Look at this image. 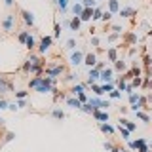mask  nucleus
I'll list each match as a JSON object with an SVG mask.
<instances>
[{
	"label": "nucleus",
	"mask_w": 152,
	"mask_h": 152,
	"mask_svg": "<svg viewBox=\"0 0 152 152\" xmlns=\"http://www.w3.org/2000/svg\"><path fill=\"white\" fill-rule=\"evenodd\" d=\"M40 69V59L38 57H29L25 63V70H31V72H38Z\"/></svg>",
	"instance_id": "nucleus-1"
},
{
	"label": "nucleus",
	"mask_w": 152,
	"mask_h": 152,
	"mask_svg": "<svg viewBox=\"0 0 152 152\" xmlns=\"http://www.w3.org/2000/svg\"><path fill=\"white\" fill-rule=\"evenodd\" d=\"M87 103H89V105L93 107V112H95V110H99V109H107V107H110L109 103L101 101V99H89V101H87Z\"/></svg>",
	"instance_id": "nucleus-2"
},
{
	"label": "nucleus",
	"mask_w": 152,
	"mask_h": 152,
	"mask_svg": "<svg viewBox=\"0 0 152 152\" xmlns=\"http://www.w3.org/2000/svg\"><path fill=\"white\" fill-rule=\"evenodd\" d=\"M13 21H15V15H6V19H4V23H2V27H4V31L6 33H10L11 29H13Z\"/></svg>",
	"instance_id": "nucleus-3"
},
{
	"label": "nucleus",
	"mask_w": 152,
	"mask_h": 152,
	"mask_svg": "<svg viewBox=\"0 0 152 152\" xmlns=\"http://www.w3.org/2000/svg\"><path fill=\"white\" fill-rule=\"evenodd\" d=\"M51 42H53V38H51V36H44L42 40H40V51H42V53H46V51L50 50Z\"/></svg>",
	"instance_id": "nucleus-4"
},
{
	"label": "nucleus",
	"mask_w": 152,
	"mask_h": 152,
	"mask_svg": "<svg viewBox=\"0 0 152 152\" xmlns=\"http://www.w3.org/2000/svg\"><path fill=\"white\" fill-rule=\"evenodd\" d=\"M21 15H23V21H25V23H27V25H29V27H33V25H34V15L31 13V11L23 10V11H21Z\"/></svg>",
	"instance_id": "nucleus-5"
},
{
	"label": "nucleus",
	"mask_w": 152,
	"mask_h": 152,
	"mask_svg": "<svg viewBox=\"0 0 152 152\" xmlns=\"http://www.w3.org/2000/svg\"><path fill=\"white\" fill-rule=\"evenodd\" d=\"M84 63H86L87 67H95L97 65V57H95L93 53H87L86 57H84Z\"/></svg>",
	"instance_id": "nucleus-6"
},
{
	"label": "nucleus",
	"mask_w": 152,
	"mask_h": 152,
	"mask_svg": "<svg viewBox=\"0 0 152 152\" xmlns=\"http://www.w3.org/2000/svg\"><path fill=\"white\" fill-rule=\"evenodd\" d=\"M46 72H48V76L55 78L57 74H61V72H63V67H50V69H46Z\"/></svg>",
	"instance_id": "nucleus-7"
},
{
	"label": "nucleus",
	"mask_w": 152,
	"mask_h": 152,
	"mask_svg": "<svg viewBox=\"0 0 152 152\" xmlns=\"http://www.w3.org/2000/svg\"><path fill=\"white\" fill-rule=\"evenodd\" d=\"M93 116L99 120L101 124H105V122H109V112H101V110H95Z\"/></svg>",
	"instance_id": "nucleus-8"
},
{
	"label": "nucleus",
	"mask_w": 152,
	"mask_h": 152,
	"mask_svg": "<svg viewBox=\"0 0 152 152\" xmlns=\"http://www.w3.org/2000/svg\"><path fill=\"white\" fill-rule=\"evenodd\" d=\"M82 59H84V55L80 53V51H74V53L70 55V63H72V65H80Z\"/></svg>",
	"instance_id": "nucleus-9"
},
{
	"label": "nucleus",
	"mask_w": 152,
	"mask_h": 152,
	"mask_svg": "<svg viewBox=\"0 0 152 152\" xmlns=\"http://www.w3.org/2000/svg\"><path fill=\"white\" fill-rule=\"evenodd\" d=\"M97 78H101V70H97V69H89V80H87V82L93 84Z\"/></svg>",
	"instance_id": "nucleus-10"
},
{
	"label": "nucleus",
	"mask_w": 152,
	"mask_h": 152,
	"mask_svg": "<svg viewBox=\"0 0 152 152\" xmlns=\"http://www.w3.org/2000/svg\"><path fill=\"white\" fill-rule=\"evenodd\" d=\"M91 17H93V10H91V8H86V10H84V13L80 15V21H89Z\"/></svg>",
	"instance_id": "nucleus-11"
},
{
	"label": "nucleus",
	"mask_w": 152,
	"mask_h": 152,
	"mask_svg": "<svg viewBox=\"0 0 152 152\" xmlns=\"http://www.w3.org/2000/svg\"><path fill=\"white\" fill-rule=\"evenodd\" d=\"M120 126H124L126 129H129V131L135 129V124H131L129 120H126V118H120Z\"/></svg>",
	"instance_id": "nucleus-12"
},
{
	"label": "nucleus",
	"mask_w": 152,
	"mask_h": 152,
	"mask_svg": "<svg viewBox=\"0 0 152 152\" xmlns=\"http://www.w3.org/2000/svg\"><path fill=\"white\" fill-rule=\"evenodd\" d=\"M120 15L122 17H131V15H135V10L133 8H124V10H120Z\"/></svg>",
	"instance_id": "nucleus-13"
},
{
	"label": "nucleus",
	"mask_w": 152,
	"mask_h": 152,
	"mask_svg": "<svg viewBox=\"0 0 152 152\" xmlns=\"http://www.w3.org/2000/svg\"><path fill=\"white\" fill-rule=\"evenodd\" d=\"M84 10H86V8H84L82 4H74V6H72V11H74V15H76V17H80V15L84 13Z\"/></svg>",
	"instance_id": "nucleus-14"
},
{
	"label": "nucleus",
	"mask_w": 152,
	"mask_h": 152,
	"mask_svg": "<svg viewBox=\"0 0 152 152\" xmlns=\"http://www.w3.org/2000/svg\"><path fill=\"white\" fill-rule=\"evenodd\" d=\"M101 131H103V133H107V135H112L114 133V127L109 126V124H101Z\"/></svg>",
	"instance_id": "nucleus-15"
},
{
	"label": "nucleus",
	"mask_w": 152,
	"mask_h": 152,
	"mask_svg": "<svg viewBox=\"0 0 152 152\" xmlns=\"http://www.w3.org/2000/svg\"><path fill=\"white\" fill-rule=\"evenodd\" d=\"M101 78H103V80H107V82H110V80H112V70H110V69L103 70V72H101Z\"/></svg>",
	"instance_id": "nucleus-16"
},
{
	"label": "nucleus",
	"mask_w": 152,
	"mask_h": 152,
	"mask_svg": "<svg viewBox=\"0 0 152 152\" xmlns=\"http://www.w3.org/2000/svg\"><path fill=\"white\" fill-rule=\"evenodd\" d=\"M109 8H110V13H116L118 11V0H109Z\"/></svg>",
	"instance_id": "nucleus-17"
},
{
	"label": "nucleus",
	"mask_w": 152,
	"mask_h": 152,
	"mask_svg": "<svg viewBox=\"0 0 152 152\" xmlns=\"http://www.w3.org/2000/svg\"><path fill=\"white\" fill-rule=\"evenodd\" d=\"M69 25H70V29H72V31H78L80 29V17H74Z\"/></svg>",
	"instance_id": "nucleus-18"
},
{
	"label": "nucleus",
	"mask_w": 152,
	"mask_h": 152,
	"mask_svg": "<svg viewBox=\"0 0 152 152\" xmlns=\"http://www.w3.org/2000/svg\"><path fill=\"white\" fill-rule=\"evenodd\" d=\"M107 53H109V59H110V61H118V55H116V50H114V48H109V51H107Z\"/></svg>",
	"instance_id": "nucleus-19"
},
{
	"label": "nucleus",
	"mask_w": 152,
	"mask_h": 152,
	"mask_svg": "<svg viewBox=\"0 0 152 152\" xmlns=\"http://www.w3.org/2000/svg\"><path fill=\"white\" fill-rule=\"evenodd\" d=\"M118 129H120V133H122V137L126 139V141H129V129H126V127H124V126H120Z\"/></svg>",
	"instance_id": "nucleus-20"
},
{
	"label": "nucleus",
	"mask_w": 152,
	"mask_h": 152,
	"mask_svg": "<svg viewBox=\"0 0 152 152\" xmlns=\"http://www.w3.org/2000/svg\"><path fill=\"white\" fill-rule=\"evenodd\" d=\"M69 105L74 107V109H82V103H80L78 99H69Z\"/></svg>",
	"instance_id": "nucleus-21"
},
{
	"label": "nucleus",
	"mask_w": 152,
	"mask_h": 152,
	"mask_svg": "<svg viewBox=\"0 0 152 152\" xmlns=\"http://www.w3.org/2000/svg\"><path fill=\"white\" fill-rule=\"evenodd\" d=\"M25 46L29 48V50H33V48L36 46V42H34V38H33V36H29V38H27V42H25Z\"/></svg>",
	"instance_id": "nucleus-22"
},
{
	"label": "nucleus",
	"mask_w": 152,
	"mask_h": 152,
	"mask_svg": "<svg viewBox=\"0 0 152 152\" xmlns=\"http://www.w3.org/2000/svg\"><path fill=\"white\" fill-rule=\"evenodd\" d=\"M72 93H74V95H80V93H84V86H82V84L74 86V87H72Z\"/></svg>",
	"instance_id": "nucleus-23"
},
{
	"label": "nucleus",
	"mask_w": 152,
	"mask_h": 152,
	"mask_svg": "<svg viewBox=\"0 0 152 152\" xmlns=\"http://www.w3.org/2000/svg\"><path fill=\"white\" fill-rule=\"evenodd\" d=\"M57 6L61 8V11H65L67 6H69V0H57Z\"/></svg>",
	"instance_id": "nucleus-24"
},
{
	"label": "nucleus",
	"mask_w": 152,
	"mask_h": 152,
	"mask_svg": "<svg viewBox=\"0 0 152 152\" xmlns=\"http://www.w3.org/2000/svg\"><path fill=\"white\" fill-rule=\"evenodd\" d=\"M29 36H31V34H29V31H23V33L19 34V40H21V42L25 44V42H27V38H29Z\"/></svg>",
	"instance_id": "nucleus-25"
},
{
	"label": "nucleus",
	"mask_w": 152,
	"mask_h": 152,
	"mask_svg": "<svg viewBox=\"0 0 152 152\" xmlns=\"http://www.w3.org/2000/svg\"><path fill=\"white\" fill-rule=\"evenodd\" d=\"M139 99H141V97H139L137 93H131V95H129V101H131V105H137V103H139Z\"/></svg>",
	"instance_id": "nucleus-26"
},
{
	"label": "nucleus",
	"mask_w": 152,
	"mask_h": 152,
	"mask_svg": "<svg viewBox=\"0 0 152 152\" xmlns=\"http://www.w3.org/2000/svg\"><path fill=\"white\" fill-rule=\"evenodd\" d=\"M40 80H42V76H36V78H33V80H31V87H34V89H36V86L40 84Z\"/></svg>",
	"instance_id": "nucleus-27"
},
{
	"label": "nucleus",
	"mask_w": 152,
	"mask_h": 152,
	"mask_svg": "<svg viewBox=\"0 0 152 152\" xmlns=\"http://www.w3.org/2000/svg\"><path fill=\"white\" fill-rule=\"evenodd\" d=\"M101 89H103V93H109V91H114V89H112V84H105V86H101Z\"/></svg>",
	"instance_id": "nucleus-28"
},
{
	"label": "nucleus",
	"mask_w": 152,
	"mask_h": 152,
	"mask_svg": "<svg viewBox=\"0 0 152 152\" xmlns=\"http://www.w3.org/2000/svg\"><path fill=\"white\" fill-rule=\"evenodd\" d=\"M116 69H118V70H124V69H126V63H124L122 59H118V61H116Z\"/></svg>",
	"instance_id": "nucleus-29"
},
{
	"label": "nucleus",
	"mask_w": 152,
	"mask_h": 152,
	"mask_svg": "<svg viewBox=\"0 0 152 152\" xmlns=\"http://www.w3.org/2000/svg\"><path fill=\"white\" fill-rule=\"evenodd\" d=\"M93 19H103V11L101 10H93Z\"/></svg>",
	"instance_id": "nucleus-30"
},
{
	"label": "nucleus",
	"mask_w": 152,
	"mask_h": 152,
	"mask_svg": "<svg viewBox=\"0 0 152 152\" xmlns=\"http://www.w3.org/2000/svg\"><path fill=\"white\" fill-rule=\"evenodd\" d=\"M93 4H95V0H84V2H82V6H84V8H91Z\"/></svg>",
	"instance_id": "nucleus-31"
},
{
	"label": "nucleus",
	"mask_w": 152,
	"mask_h": 152,
	"mask_svg": "<svg viewBox=\"0 0 152 152\" xmlns=\"http://www.w3.org/2000/svg\"><path fill=\"white\" fill-rule=\"evenodd\" d=\"M135 114H137V116H139V118H141V120H143V122H148V116H146L145 112H141V110H139V112H135Z\"/></svg>",
	"instance_id": "nucleus-32"
},
{
	"label": "nucleus",
	"mask_w": 152,
	"mask_h": 152,
	"mask_svg": "<svg viewBox=\"0 0 152 152\" xmlns=\"http://www.w3.org/2000/svg\"><path fill=\"white\" fill-rule=\"evenodd\" d=\"M141 84H143V80L137 76V78H133V84H131V87H137V86H141Z\"/></svg>",
	"instance_id": "nucleus-33"
},
{
	"label": "nucleus",
	"mask_w": 152,
	"mask_h": 152,
	"mask_svg": "<svg viewBox=\"0 0 152 152\" xmlns=\"http://www.w3.org/2000/svg\"><path fill=\"white\" fill-rule=\"evenodd\" d=\"M53 116H55V118H59V120H61V118H65V114H63V110H57V109L53 110Z\"/></svg>",
	"instance_id": "nucleus-34"
},
{
	"label": "nucleus",
	"mask_w": 152,
	"mask_h": 152,
	"mask_svg": "<svg viewBox=\"0 0 152 152\" xmlns=\"http://www.w3.org/2000/svg\"><path fill=\"white\" fill-rule=\"evenodd\" d=\"M78 101L82 103V105H84V103H87V97H86V93H80V95H78Z\"/></svg>",
	"instance_id": "nucleus-35"
},
{
	"label": "nucleus",
	"mask_w": 152,
	"mask_h": 152,
	"mask_svg": "<svg viewBox=\"0 0 152 152\" xmlns=\"http://www.w3.org/2000/svg\"><path fill=\"white\" fill-rule=\"evenodd\" d=\"M93 91H95V95H103V89H101V86H93Z\"/></svg>",
	"instance_id": "nucleus-36"
},
{
	"label": "nucleus",
	"mask_w": 152,
	"mask_h": 152,
	"mask_svg": "<svg viewBox=\"0 0 152 152\" xmlns=\"http://www.w3.org/2000/svg\"><path fill=\"white\" fill-rule=\"evenodd\" d=\"M110 17H112V13H110V11H105V13H103V21H109Z\"/></svg>",
	"instance_id": "nucleus-37"
},
{
	"label": "nucleus",
	"mask_w": 152,
	"mask_h": 152,
	"mask_svg": "<svg viewBox=\"0 0 152 152\" xmlns=\"http://www.w3.org/2000/svg\"><path fill=\"white\" fill-rule=\"evenodd\" d=\"M15 97H19V99H25V97H27V91H17V93H15Z\"/></svg>",
	"instance_id": "nucleus-38"
},
{
	"label": "nucleus",
	"mask_w": 152,
	"mask_h": 152,
	"mask_svg": "<svg viewBox=\"0 0 152 152\" xmlns=\"http://www.w3.org/2000/svg\"><path fill=\"white\" fill-rule=\"evenodd\" d=\"M61 34V27H59V23H55V38Z\"/></svg>",
	"instance_id": "nucleus-39"
},
{
	"label": "nucleus",
	"mask_w": 152,
	"mask_h": 152,
	"mask_svg": "<svg viewBox=\"0 0 152 152\" xmlns=\"http://www.w3.org/2000/svg\"><path fill=\"white\" fill-rule=\"evenodd\" d=\"M74 46H76V44H74V40H72V38H70V40H69V42H67V48H70V50H74Z\"/></svg>",
	"instance_id": "nucleus-40"
},
{
	"label": "nucleus",
	"mask_w": 152,
	"mask_h": 152,
	"mask_svg": "<svg viewBox=\"0 0 152 152\" xmlns=\"http://www.w3.org/2000/svg\"><path fill=\"white\" fill-rule=\"evenodd\" d=\"M110 97H112V99H118V97H120V91H110Z\"/></svg>",
	"instance_id": "nucleus-41"
},
{
	"label": "nucleus",
	"mask_w": 152,
	"mask_h": 152,
	"mask_svg": "<svg viewBox=\"0 0 152 152\" xmlns=\"http://www.w3.org/2000/svg\"><path fill=\"white\" fill-rule=\"evenodd\" d=\"M0 109H10V105L6 101H0Z\"/></svg>",
	"instance_id": "nucleus-42"
},
{
	"label": "nucleus",
	"mask_w": 152,
	"mask_h": 152,
	"mask_svg": "<svg viewBox=\"0 0 152 152\" xmlns=\"http://www.w3.org/2000/svg\"><path fill=\"white\" fill-rule=\"evenodd\" d=\"M105 148H107V150H112V148H114V146H112V145H110V143H105Z\"/></svg>",
	"instance_id": "nucleus-43"
},
{
	"label": "nucleus",
	"mask_w": 152,
	"mask_h": 152,
	"mask_svg": "<svg viewBox=\"0 0 152 152\" xmlns=\"http://www.w3.org/2000/svg\"><path fill=\"white\" fill-rule=\"evenodd\" d=\"M112 152H122V150H120L118 146H114V148H112Z\"/></svg>",
	"instance_id": "nucleus-44"
},
{
	"label": "nucleus",
	"mask_w": 152,
	"mask_h": 152,
	"mask_svg": "<svg viewBox=\"0 0 152 152\" xmlns=\"http://www.w3.org/2000/svg\"><path fill=\"white\" fill-rule=\"evenodd\" d=\"M6 4H8V6H11V4H13V0H6Z\"/></svg>",
	"instance_id": "nucleus-45"
},
{
	"label": "nucleus",
	"mask_w": 152,
	"mask_h": 152,
	"mask_svg": "<svg viewBox=\"0 0 152 152\" xmlns=\"http://www.w3.org/2000/svg\"><path fill=\"white\" fill-rule=\"evenodd\" d=\"M122 152H126V150H122Z\"/></svg>",
	"instance_id": "nucleus-46"
},
{
	"label": "nucleus",
	"mask_w": 152,
	"mask_h": 152,
	"mask_svg": "<svg viewBox=\"0 0 152 152\" xmlns=\"http://www.w3.org/2000/svg\"><path fill=\"white\" fill-rule=\"evenodd\" d=\"M148 152H150V150H148Z\"/></svg>",
	"instance_id": "nucleus-47"
}]
</instances>
